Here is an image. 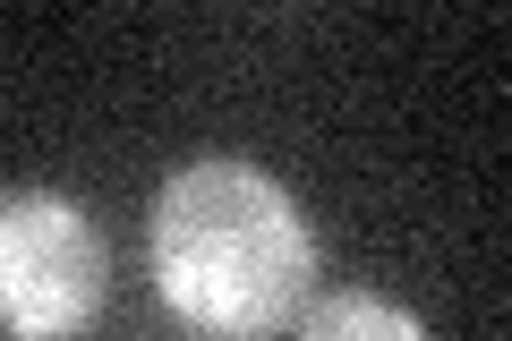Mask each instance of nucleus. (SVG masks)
Returning a JSON list of instances; mask_svg holds the SVG:
<instances>
[{
    "instance_id": "f257e3e1",
    "label": "nucleus",
    "mask_w": 512,
    "mask_h": 341,
    "mask_svg": "<svg viewBox=\"0 0 512 341\" xmlns=\"http://www.w3.org/2000/svg\"><path fill=\"white\" fill-rule=\"evenodd\" d=\"M154 290L205 333H274L316 282V231L299 197L256 162H188L146 214Z\"/></svg>"
},
{
    "instance_id": "f03ea898",
    "label": "nucleus",
    "mask_w": 512,
    "mask_h": 341,
    "mask_svg": "<svg viewBox=\"0 0 512 341\" xmlns=\"http://www.w3.org/2000/svg\"><path fill=\"white\" fill-rule=\"evenodd\" d=\"M103 231L60 188H0V333L69 341L103 307Z\"/></svg>"
},
{
    "instance_id": "7ed1b4c3",
    "label": "nucleus",
    "mask_w": 512,
    "mask_h": 341,
    "mask_svg": "<svg viewBox=\"0 0 512 341\" xmlns=\"http://www.w3.org/2000/svg\"><path fill=\"white\" fill-rule=\"evenodd\" d=\"M299 341H427V324L384 290H333L299 316Z\"/></svg>"
}]
</instances>
